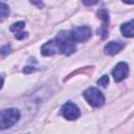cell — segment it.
<instances>
[{
    "instance_id": "6da1fadb",
    "label": "cell",
    "mask_w": 134,
    "mask_h": 134,
    "mask_svg": "<svg viewBox=\"0 0 134 134\" xmlns=\"http://www.w3.org/2000/svg\"><path fill=\"white\" fill-rule=\"evenodd\" d=\"M55 38L59 42V45L61 48V53H63L65 55H70L71 53H73L76 50L75 41L72 38L71 31L62 30L55 36Z\"/></svg>"
},
{
    "instance_id": "7a4b0ae2",
    "label": "cell",
    "mask_w": 134,
    "mask_h": 134,
    "mask_svg": "<svg viewBox=\"0 0 134 134\" xmlns=\"http://www.w3.org/2000/svg\"><path fill=\"white\" fill-rule=\"evenodd\" d=\"M20 118V111L16 108L4 109L0 114V129L4 130L14 126Z\"/></svg>"
},
{
    "instance_id": "3957f363",
    "label": "cell",
    "mask_w": 134,
    "mask_h": 134,
    "mask_svg": "<svg viewBox=\"0 0 134 134\" xmlns=\"http://www.w3.org/2000/svg\"><path fill=\"white\" fill-rule=\"evenodd\" d=\"M83 95H84L85 99L87 100V103L94 108L102 107L105 104V96L100 92V90H98L97 88L90 87L87 90H85Z\"/></svg>"
},
{
    "instance_id": "277c9868",
    "label": "cell",
    "mask_w": 134,
    "mask_h": 134,
    "mask_svg": "<svg viewBox=\"0 0 134 134\" xmlns=\"http://www.w3.org/2000/svg\"><path fill=\"white\" fill-rule=\"evenodd\" d=\"M72 38L75 42L84 43L87 42L91 37V29L88 26H79L71 30Z\"/></svg>"
},
{
    "instance_id": "5b68a950",
    "label": "cell",
    "mask_w": 134,
    "mask_h": 134,
    "mask_svg": "<svg viewBox=\"0 0 134 134\" xmlns=\"http://www.w3.org/2000/svg\"><path fill=\"white\" fill-rule=\"evenodd\" d=\"M62 114L68 120H75L80 117L81 111L76 105L72 103H67L62 108Z\"/></svg>"
},
{
    "instance_id": "8992f818",
    "label": "cell",
    "mask_w": 134,
    "mask_h": 134,
    "mask_svg": "<svg viewBox=\"0 0 134 134\" xmlns=\"http://www.w3.org/2000/svg\"><path fill=\"white\" fill-rule=\"evenodd\" d=\"M41 53L45 57H49V55H53L57 53H61V48L59 45V42L57 40V38L46 42L42 47H41Z\"/></svg>"
},
{
    "instance_id": "52a82bcc",
    "label": "cell",
    "mask_w": 134,
    "mask_h": 134,
    "mask_svg": "<svg viewBox=\"0 0 134 134\" xmlns=\"http://www.w3.org/2000/svg\"><path fill=\"white\" fill-rule=\"evenodd\" d=\"M128 73H129V67H128V64L125 62H119L112 70L113 79L117 83L124 81L128 76Z\"/></svg>"
},
{
    "instance_id": "ba28073f",
    "label": "cell",
    "mask_w": 134,
    "mask_h": 134,
    "mask_svg": "<svg viewBox=\"0 0 134 134\" xmlns=\"http://www.w3.org/2000/svg\"><path fill=\"white\" fill-rule=\"evenodd\" d=\"M24 26H25V23L23 21L16 22V23L12 24V26H10V30L15 34V37L18 40H23V39H25L27 37V32L23 31Z\"/></svg>"
},
{
    "instance_id": "9c48e42d",
    "label": "cell",
    "mask_w": 134,
    "mask_h": 134,
    "mask_svg": "<svg viewBox=\"0 0 134 134\" xmlns=\"http://www.w3.org/2000/svg\"><path fill=\"white\" fill-rule=\"evenodd\" d=\"M122 47H124V44H121L120 42L112 41V42H109V43L104 47V52H105L107 55H114V54H116Z\"/></svg>"
},
{
    "instance_id": "30bf717a",
    "label": "cell",
    "mask_w": 134,
    "mask_h": 134,
    "mask_svg": "<svg viewBox=\"0 0 134 134\" xmlns=\"http://www.w3.org/2000/svg\"><path fill=\"white\" fill-rule=\"evenodd\" d=\"M98 17H99V19L103 20V28H100L97 32L99 35H102L103 38H105L106 35H107V27H108V24H109V16H108L107 10L106 9L99 10L98 12Z\"/></svg>"
},
{
    "instance_id": "8fae6325",
    "label": "cell",
    "mask_w": 134,
    "mask_h": 134,
    "mask_svg": "<svg viewBox=\"0 0 134 134\" xmlns=\"http://www.w3.org/2000/svg\"><path fill=\"white\" fill-rule=\"evenodd\" d=\"M120 31H121L122 36L126 38L134 37V19L127 23H124L120 26Z\"/></svg>"
},
{
    "instance_id": "7c38bea8",
    "label": "cell",
    "mask_w": 134,
    "mask_h": 134,
    "mask_svg": "<svg viewBox=\"0 0 134 134\" xmlns=\"http://www.w3.org/2000/svg\"><path fill=\"white\" fill-rule=\"evenodd\" d=\"M0 10H1V20H3L4 18H6L7 16H8V14H9V9H8V6L5 4V3H1V8H0Z\"/></svg>"
},
{
    "instance_id": "4fadbf2b",
    "label": "cell",
    "mask_w": 134,
    "mask_h": 134,
    "mask_svg": "<svg viewBox=\"0 0 134 134\" xmlns=\"http://www.w3.org/2000/svg\"><path fill=\"white\" fill-rule=\"evenodd\" d=\"M108 84H109V76L106 75V74L103 75V76L97 81V85H99L100 87H104V88H106Z\"/></svg>"
},
{
    "instance_id": "5bb4252c",
    "label": "cell",
    "mask_w": 134,
    "mask_h": 134,
    "mask_svg": "<svg viewBox=\"0 0 134 134\" xmlns=\"http://www.w3.org/2000/svg\"><path fill=\"white\" fill-rule=\"evenodd\" d=\"M82 1H83V3L86 4V5H94V4L98 3L99 0H82Z\"/></svg>"
},
{
    "instance_id": "9a60e30c",
    "label": "cell",
    "mask_w": 134,
    "mask_h": 134,
    "mask_svg": "<svg viewBox=\"0 0 134 134\" xmlns=\"http://www.w3.org/2000/svg\"><path fill=\"white\" fill-rule=\"evenodd\" d=\"M29 1H30L32 4H35L36 6L40 7V8H41V7H43V5H44V4H43V2H42V0H29Z\"/></svg>"
},
{
    "instance_id": "2e32d148",
    "label": "cell",
    "mask_w": 134,
    "mask_h": 134,
    "mask_svg": "<svg viewBox=\"0 0 134 134\" xmlns=\"http://www.w3.org/2000/svg\"><path fill=\"white\" fill-rule=\"evenodd\" d=\"M9 49H10V46H9V45H5V46L2 47V49H1V54H2V55H5L6 52H9Z\"/></svg>"
},
{
    "instance_id": "e0dca14e",
    "label": "cell",
    "mask_w": 134,
    "mask_h": 134,
    "mask_svg": "<svg viewBox=\"0 0 134 134\" xmlns=\"http://www.w3.org/2000/svg\"><path fill=\"white\" fill-rule=\"evenodd\" d=\"M125 3H128V4H134V0H122Z\"/></svg>"
}]
</instances>
